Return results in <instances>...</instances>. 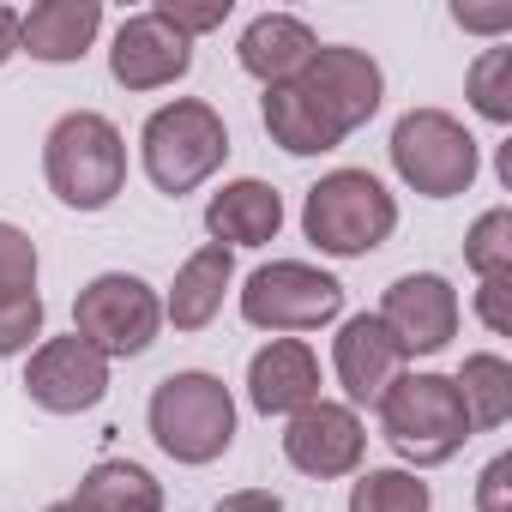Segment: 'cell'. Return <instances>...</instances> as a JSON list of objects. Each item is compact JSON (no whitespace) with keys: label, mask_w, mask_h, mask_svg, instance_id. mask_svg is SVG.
I'll list each match as a JSON object with an SVG mask.
<instances>
[{"label":"cell","mask_w":512,"mask_h":512,"mask_svg":"<svg viewBox=\"0 0 512 512\" xmlns=\"http://www.w3.org/2000/svg\"><path fill=\"white\" fill-rule=\"evenodd\" d=\"M320 398V356L302 338H272L247 362V404L260 416H296Z\"/></svg>","instance_id":"15"},{"label":"cell","mask_w":512,"mask_h":512,"mask_svg":"<svg viewBox=\"0 0 512 512\" xmlns=\"http://www.w3.org/2000/svg\"><path fill=\"white\" fill-rule=\"evenodd\" d=\"M470 109L482 115V121H494V127H506L512 121V49L506 43H494V49H482L476 61H470Z\"/></svg>","instance_id":"23"},{"label":"cell","mask_w":512,"mask_h":512,"mask_svg":"<svg viewBox=\"0 0 512 512\" xmlns=\"http://www.w3.org/2000/svg\"><path fill=\"white\" fill-rule=\"evenodd\" d=\"M332 368H338V386L350 398V410H374L386 398V386L404 374V350L398 338L380 326V314H350L332 338Z\"/></svg>","instance_id":"14"},{"label":"cell","mask_w":512,"mask_h":512,"mask_svg":"<svg viewBox=\"0 0 512 512\" xmlns=\"http://www.w3.org/2000/svg\"><path fill=\"white\" fill-rule=\"evenodd\" d=\"M494 169H500V181L512 187V145H500V157H494Z\"/></svg>","instance_id":"33"},{"label":"cell","mask_w":512,"mask_h":512,"mask_svg":"<svg viewBox=\"0 0 512 512\" xmlns=\"http://www.w3.org/2000/svg\"><path fill=\"white\" fill-rule=\"evenodd\" d=\"M25 398L49 416H79V410H97L109 398V362L79 338H43L31 350V368H25Z\"/></svg>","instance_id":"10"},{"label":"cell","mask_w":512,"mask_h":512,"mask_svg":"<svg viewBox=\"0 0 512 512\" xmlns=\"http://www.w3.org/2000/svg\"><path fill=\"white\" fill-rule=\"evenodd\" d=\"M314 55H320V37H314L308 19H296V13H260V19L241 31V43H235L241 73H247V79H260L266 91L290 85Z\"/></svg>","instance_id":"18"},{"label":"cell","mask_w":512,"mask_h":512,"mask_svg":"<svg viewBox=\"0 0 512 512\" xmlns=\"http://www.w3.org/2000/svg\"><path fill=\"white\" fill-rule=\"evenodd\" d=\"M205 229L217 247H266L278 241L284 229V193L260 175H241V181H223L211 199H205Z\"/></svg>","instance_id":"16"},{"label":"cell","mask_w":512,"mask_h":512,"mask_svg":"<svg viewBox=\"0 0 512 512\" xmlns=\"http://www.w3.org/2000/svg\"><path fill=\"white\" fill-rule=\"evenodd\" d=\"M344 314V284L308 260H272L241 284V320L260 332H320Z\"/></svg>","instance_id":"9"},{"label":"cell","mask_w":512,"mask_h":512,"mask_svg":"<svg viewBox=\"0 0 512 512\" xmlns=\"http://www.w3.org/2000/svg\"><path fill=\"white\" fill-rule=\"evenodd\" d=\"M386 97V73L368 49L320 43V55L278 91L260 97V121L278 151L290 157H326L338 151L362 121H374Z\"/></svg>","instance_id":"1"},{"label":"cell","mask_w":512,"mask_h":512,"mask_svg":"<svg viewBox=\"0 0 512 512\" xmlns=\"http://www.w3.org/2000/svg\"><path fill=\"white\" fill-rule=\"evenodd\" d=\"M73 500L79 512H163V482L133 458H97Z\"/></svg>","instance_id":"20"},{"label":"cell","mask_w":512,"mask_h":512,"mask_svg":"<svg viewBox=\"0 0 512 512\" xmlns=\"http://www.w3.org/2000/svg\"><path fill=\"white\" fill-rule=\"evenodd\" d=\"M43 512H79V500H55V506H43Z\"/></svg>","instance_id":"34"},{"label":"cell","mask_w":512,"mask_h":512,"mask_svg":"<svg viewBox=\"0 0 512 512\" xmlns=\"http://www.w3.org/2000/svg\"><path fill=\"white\" fill-rule=\"evenodd\" d=\"M13 55H19V13L0 7V67H7Z\"/></svg>","instance_id":"32"},{"label":"cell","mask_w":512,"mask_h":512,"mask_svg":"<svg viewBox=\"0 0 512 512\" xmlns=\"http://www.w3.org/2000/svg\"><path fill=\"white\" fill-rule=\"evenodd\" d=\"M380 326L404 356H440L458 338V290L440 272H404L380 296Z\"/></svg>","instance_id":"11"},{"label":"cell","mask_w":512,"mask_h":512,"mask_svg":"<svg viewBox=\"0 0 512 512\" xmlns=\"http://www.w3.org/2000/svg\"><path fill=\"white\" fill-rule=\"evenodd\" d=\"M464 266L476 278H512V211L506 205H494V211H482L470 223V235H464Z\"/></svg>","instance_id":"24"},{"label":"cell","mask_w":512,"mask_h":512,"mask_svg":"<svg viewBox=\"0 0 512 512\" xmlns=\"http://www.w3.org/2000/svg\"><path fill=\"white\" fill-rule=\"evenodd\" d=\"M229 284H235V253L217 247V241H205L199 253H187V260H181V272H175V284L163 296V320L175 332H205L223 314Z\"/></svg>","instance_id":"19"},{"label":"cell","mask_w":512,"mask_h":512,"mask_svg":"<svg viewBox=\"0 0 512 512\" xmlns=\"http://www.w3.org/2000/svg\"><path fill=\"white\" fill-rule=\"evenodd\" d=\"M476 314H482V326H488L494 338H506V332H512V278H482Z\"/></svg>","instance_id":"29"},{"label":"cell","mask_w":512,"mask_h":512,"mask_svg":"<svg viewBox=\"0 0 512 512\" xmlns=\"http://www.w3.org/2000/svg\"><path fill=\"white\" fill-rule=\"evenodd\" d=\"M169 31H181L187 43L193 37H205V31H217L223 19H229V0H157V7H151Z\"/></svg>","instance_id":"27"},{"label":"cell","mask_w":512,"mask_h":512,"mask_svg":"<svg viewBox=\"0 0 512 512\" xmlns=\"http://www.w3.org/2000/svg\"><path fill=\"white\" fill-rule=\"evenodd\" d=\"M452 25L476 31V37H500V31H512V7H452Z\"/></svg>","instance_id":"30"},{"label":"cell","mask_w":512,"mask_h":512,"mask_svg":"<svg viewBox=\"0 0 512 512\" xmlns=\"http://www.w3.org/2000/svg\"><path fill=\"white\" fill-rule=\"evenodd\" d=\"M434 494L416 470H362L350 482V512H428Z\"/></svg>","instance_id":"22"},{"label":"cell","mask_w":512,"mask_h":512,"mask_svg":"<svg viewBox=\"0 0 512 512\" xmlns=\"http://www.w3.org/2000/svg\"><path fill=\"white\" fill-rule=\"evenodd\" d=\"M109 73L121 91H163L193 73V43L181 31H169L157 13H133V19H121V31L109 43Z\"/></svg>","instance_id":"13"},{"label":"cell","mask_w":512,"mask_h":512,"mask_svg":"<svg viewBox=\"0 0 512 512\" xmlns=\"http://www.w3.org/2000/svg\"><path fill=\"white\" fill-rule=\"evenodd\" d=\"M362 452H368V434H362V416L350 404H332V398H314L308 410H296L284 422V458L314 476V482H338V476H356L362 470Z\"/></svg>","instance_id":"12"},{"label":"cell","mask_w":512,"mask_h":512,"mask_svg":"<svg viewBox=\"0 0 512 512\" xmlns=\"http://www.w3.org/2000/svg\"><path fill=\"white\" fill-rule=\"evenodd\" d=\"M139 157H145V175L157 193L181 199L193 187H205L223 157H229V127L211 103L199 97H175L163 109H151V121L139 127Z\"/></svg>","instance_id":"5"},{"label":"cell","mask_w":512,"mask_h":512,"mask_svg":"<svg viewBox=\"0 0 512 512\" xmlns=\"http://www.w3.org/2000/svg\"><path fill=\"white\" fill-rule=\"evenodd\" d=\"M374 410H380L386 446L416 470L452 464L470 440V416H464V398H458L452 374H398Z\"/></svg>","instance_id":"3"},{"label":"cell","mask_w":512,"mask_h":512,"mask_svg":"<svg viewBox=\"0 0 512 512\" xmlns=\"http://www.w3.org/2000/svg\"><path fill=\"white\" fill-rule=\"evenodd\" d=\"M458 398H464V416H470V434L482 428H500L512 416V362L494 356V350H476L464 356V368L452 374Z\"/></svg>","instance_id":"21"},{"label":"cell","mask_w":512,"mask_h":512,"mask_svg":"<svg viewBox=\"0 0 512 512\" xmlns=\"http://www.w3.org/2000/svg\"><path fill=\"white\" fill-rule=\"evenodd\" d=\"M103 31V0H37L31 13H19V55L43 67H73Z\"/></svg>","instance_id":"17"},{"label":"cell","mask_w":512,"mask_h":512,"mask_svg":"<svg viewBox=\"0 0 512 512\" xmlns=\"http://www.w3.org/2000/svg\"><path fill=\"white\" fill-rule=\"evenodd\" d=\"M476 512H512V452L488 458V470L476 476Z\"/></svg>","instance_id":"28"},{"label":"cell","mask_w":512,"mask_h":512,"mask_svg":"<svg viewBox=\"0 0 512 512\" xmlns=\"http://www.w3.org/2000/svg\"><path fill=\"white\" fill-rule=\"evenodd\" d=\"M386 151H392L398 181L410 193H422V199H458V193H470V181L482 169L476 133L458 115H446V109H410V115H398Z\"/></svg>","instance_id":"7"},{"label":"cell","mask_w":512,"mask_h":512,"mask_svg":"<svg viewBox=\"0 0 512 512\" xmlns=\"http://www.w3.org/2000/svg\"><path fill=\"white\" fill-rule=\"evenodd\" d=\"M398 229V199L368 169H332L302 199V235L332 260H368Z\"/></svg>","instance_id":"4"},{"label":"cell","mask_w":512,"mask_h":512,"mask_svg":"<svg viewBox=\"0 0 512 512\" xmlns=\"http://www.w3.org/2000/svg\"><path fill=\"white\" fill-rule=\"evenodd\" d=\"M145 422H151V440L175 464H217L235 440V398L217 374L181 368V374L157 380V392L145 404Z\"/></svg>","instance_id":"6"},{"label":"cell","mask_w":512,"mask_h":512,"mask_svg":"<svg viewBox=\"0 0 512 512\" xmlns=\"http://www.w3.org/2000/svg\"><path fill=\"white\" fill-rule=\"evenodd\" d=\"M211 512H284V500H278L272 488H235V494H223Z\"/></svg>","instance_id":"31"},{"label":"cell","mask_w":512,"mask_h":512,"mask_svg":"<svg viewBox=\"0 0 512 512\" xmlns=\"http://www.w3.org/2000/svg\"><path fill=\"white\" fill-rule=\"evenodd\" d=\"M73 332L103 356V362H127L145 356L163 332V296L133 278V272H103L79 290L73 302Z\"/></svg>","instance_id":"8"},{"label":"cell","mask_w":512,"mask_h":512,"mask_svg":"<svg viewBox=\"0 0 512 512\" xmlns=\"http://www.w3.org/2000/svg\"><path fill=\"white\" fill-rule=\"evenodd\" d=\"M43 175L49 193L67 211H109L115 193L127 187V139L109 115L97 109H73L49 127L43 139Z\"/></svg>","instance_id":"2"},{"label":"cell","mask_w":512,"mask_h":512,"mask_svg":"<svg viewBox=\"0 0 512 512\" xmlns=\"http://www.w3.org/2000/svg\"><path fill=\"white\" fill-rule=\"evenodd\" d=\"M37 290V241L19 223H0V296Z\"/></svg>","instance_id":"26"},{"label":"cell","mask_w":512,"mask_h":512,"mask_svg":"<svg viewBox=\"0 0 512 512\" xmlns=\"http://www.w3.org/2000/svg\"><path fill=\"white\" fill-rule=\"evenodd\" d=\"M37 338H43V296H37V290L0 296V362H7V356H25Z\"/></svg>","instance_id":"25"}]
</instances>
